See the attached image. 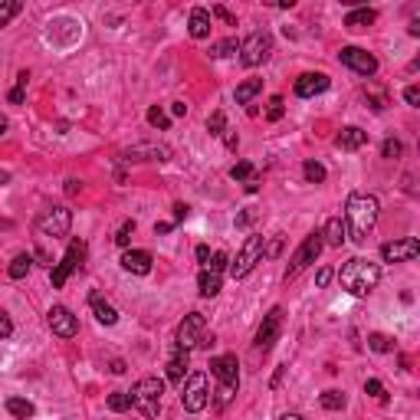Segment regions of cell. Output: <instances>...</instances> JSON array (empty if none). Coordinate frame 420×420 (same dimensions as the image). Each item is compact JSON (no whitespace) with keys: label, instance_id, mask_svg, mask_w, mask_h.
I'll return each instance as SVG.
<instances>
[{"label":"cell","instance_id":"cell-25","mask_svg":"<svg viewBox=\"0 0 420 420\" xmlns=\"http://www.w3.org/2000/svg\"><path fill=\"white\" fill-rule=\"evenodd\" d=\"M89 306H92V312H96V319L102 325H115V322H118V312H115V309L109 306V302H105L99 292H92V296H89Z\"/></svg>","mask_w":420,"mask_h":420},{"label":"cell","instance_id":"cell-13","mask_svg":"<svg viewBox=\"0 0 420 420\" xmlns=\"http://www.w3.org/2000/svg\"><path fill=\"white\" fill-rule=\"evenodd\" d=\"M417 253H420V243L414 237L391 240V243H384L381 247L384 263H411V259H417Z\"/></svg>","mask_w":420,"mask_h":420},{"label":"cell","instance_id":"cell-15","mask_svg":"<svg viewBox=\"0 0 420 420\" xmlns=\"http://www.w3.org/2000/svg\"><path fill=\"white\" fill-rule=\"evenodd\" d=\"M47 322H49V328H53V335H59V338H76V332H79L76 315L69 312L66 306H53V309H49Z\"/></svg>","mask_w":420,"mask_h":420},{"label":"cell","instance_id":"cell-29","mask_svg":"<svg viewBox=\"0 0 420 420\" xmlns=\"http://www.w3.org/2000/svg\"><path fill=\"white\" fill-rule=\"evenodd\" d=\"M7 411L13 414V417L27 420V417H33V414H37V407H33L30 401H23V397H10V401H7Z\"/></svg>","mask_w":420,"mask_h":420},{"label":"cell","instance_id":"cell-44","mask_svg":"<svg viewBox=\"0 0 420 420\" xmlns=\"http://www.w3.org/2000/svg\"><path fill=\"white\" fill-rule=\"evenodd\" d=\"M10 335H13V322H10V315L0 309V342H4V338H10Z\"/></svg>","mask_w":420,"mask_h":420},{"label":"cell","instance_id":"cell-31","mask_svg":"<svg viewBox=\"0 0 420 420\" xmlns=\"http://www.w3.org/2000/svg\"><path fill=\"white\" fill-rule=\"evenodd\" d=\"M319 404H322L325 411H342V407H345V394L342 391H325L322 397H319Z\"/></svg>","mask_w":420,"mask_h":420},{"label":"cell","instance_id":"cell-12","mask_svg":"<svg viewBox=\"0 0 420 420\" xmlns=\"http://www.w3.org/2000/svg\"><path fill=\"white\" fill-rule=\"evenodd\" d=\"M210 374L220 381V388H230L237 391L240 388V364H237V354H220L210 362Z\"/></svg>","mask_w":420,"mask_h":420},{"label":"cell","instance_id":"cell-10","mask_svg":"<svg viewBox=\"0 0 420 420\" xmlns=\"http://www.w3.org/2000/svg\"><path fill=\"white\" fill-rule=\"evenodd\" d=\"M279 332H283V309L273 306L266 315H263V325L257 328V352L266 354L269 348L279 342Z\"/></svg>","mask_w":420,"mask_h":420},{"label":"cell","instance_id":"cell-36","mask_svg":"<svg viewBox=\"0 0 420 420\" xmlns=\"http://www.w3.org/2000/svg\"><path fill=\"white\" fill-rule=\"evenodd\" d=\"M207 132L214 135V138H220V135L227 132V115H223V112H214V115H210V118H207Z\"/></svg>","mask_w":420,"mask_h":420},{"label":"cell","instance_id":"cell-39","mask_svg":"<svg viewBox=\"0 0 420 420\" xmlns=\"http://www.w3.org/2000/svg\"><path fill=\"white\" fill-rule=\"evenodd\" d=\"M401 152H404V144L397 142V138H388V142L381 144V154H384V158H391V161H394V158H401Z\"/></svg>","mask_w":420,"mask_h":420},{"label":"cell","instance_id":"cell-9","mask_svg":"<svg viewBox=\"0 0 420 420\" xmlns=\"http://www.w3.org/2000/svg\"><path fill=\"white\" fill-rule=\"evenodd\" d=\"M82 259H86V243H82V240H69L66 257H63V263L53 269V286H56V289L66 286V279L73 276L79 266H82Z\"/></svg>","mask_w":420,"mask_h":420},{"label":"cell","instance_id":"cell-2","mask_svg":"<svg viewBox=\"0 0 420 420\" xmlns=\"http://www.w3.org/2000/svg\"><path fill=\"white\" fill-rule=\"evenodd\" d=\"M338 283H342V289L348 292V296L362 299L381 283V266L371 263V259H364V257H354L338 269Z\"/></svg>","mask_w":420,"mask_h":420},{"label":"cell","instance_id":"cell-6","mask_svg":"<svg viewBox=\"0 0 420 420\" xmlns=\"http://www.w3.org/2000/svg\"><path fill=\"white\" fill-rule=\"evenodd\" d=\"M69 227H73V210L63 207V204H56V207H47L43 214L37 217V233L39 237H66Z\"/></svg>","mask_w":420,"mask_h":420},{"label":"cell","instance_id":"cell-40","mask_svg":"<svg viewBox=\"0 0 420 420\" xmlns=\"http://www.w3.org/2000/svg\"><path fill=\"white\" fill-rule=\"evenodd\" d=\"M283 112H286V109H283V96H273V99H269L266 118H269V122H279V118H283Z\"/></svg>","mask_w":420,"mask_h":420},{"label":"cell","instance_id":"cell-26","mask_svg":"<svg viewBox=\"0 0 420 420\" xmlns=\"http://www.w3.org/2000/svg\"><path fill=\"white\" fill-rule=\"evenodd\" d=\"M233 53H240V39H220V43H214L210 47V59H223V56H233Z\"/></svg>","mask_w":420,"mask_h":420},{"label":"cell","instance_id":"cell-23","mask_svg":"<svg viewBox=\"0 0 420 420\" xmlns=\"http://www.w3.org/2000/svg\"><path fill=\"white\" fill-rule=\"evenodd\" d=\"M374 20H378V13H374L371 7H358V10H348L345 27H348V30H368Z\"/></svg>","mask_w":420,"mask_h":420},{"label":"cell","instance_id":"cell-33","mask_svg":"<svg viewBox=\"0 0 420 420\" xmlns=\"http://www.w3.org/2000/svg\"><path fill=\"white\" fill-rule=\"evenodd\" d=\"M302 174H306L309 184H322L325 181V168L319 161H306V164H302Z\"/></svg>","mask_w":420,"mask_h":420},{"label":"cell","instance_id":"cell-52","mask_svg":"<svg viewBox=\"0 0 420 420\" xmlns=\"http://www.w3.org/2000/svg\"><path fill=\"white\" fill-rule=\"evenodd\" d=\"M7 132V118H4V115H0V135Z\"/></svg>","mask_w":420,"mask_h":420},{"label":"cell","instance_id":"cell-7","mask_svg":"<svg viewBox=\"0 0 420 420\" xmlns=\"http://www.w3.org/2000/svg\"><path fill=\"white\" fill-rule=\"evenodd\" d=\"M207 401H210V384H207V374H204V371L187 374V381L181 384V404H184V411L201 414L204 407H207Z\"/></svg>","mask_w":420,"mask_h":420},{"label":"cell","instance_id":"cell-14","mask_svg":"<svg viewBox=\"0 0 420 420\" xmlns=\"http://www.w3.org/2000/svg\"><path fill=\"white\" fill-rule=\"evenodd\" d=\"M204 328H207V319H204L201 312H187L184 322L178 325V345H181V348H194V345L201 342Z\"/></svg>","mask_w":420,"mask_h":420},{"label":"cell","instance_id":"cell-34","mask_svg":"<svg viewBox=\"0 0 420 420\" xmlns=\"http://www.w3.org/2000/svg\"><path fill=\"white\" fill-rule=\"evenodd\" d=\"M368 348H371V352H378V354H384V352H391L394 345H391V338H388V335L374 332V335H368Z\"/></svg>","mask_w":420,"mask_h":420},{"label":"cell","instance_id":"cell-21","mask_svg":"<svg viewBox=\"0 0 420 420\" xmlns=\"http://www.w3.org/2000/svg\"><path fill=\"white\" fill-rule=\"evenodd\" d=\"M187 33L194 39H207L210 37V13L204 7H194L191 10V20H187Z\"/></svg>","mask_w":420,"mask_h":420},{"label":"cell","instance_id":"cell-53","mask_svg":"<svg viewBox=\"0 0 420 420\" xmlns=\"http://www.w3.org/2000/svg\"><path fill=\"white\" fill-rule=\"evenodd\" d=\"M283 420H302L299 414H283Z\"/></svg>","mask_w":420,"mask_h":420},{"label":"cell","instance_id":"cell-45","mask_svg":"<svg viewBox=\"0 0 420 420\" xmlns=\"http://www.w3.org/2000/svg\"><path fill=\"white\" fill-rule=\"evenodd\" d=\"M214 17H220L223 23H230V27H237V17H233L227 7H214Z\"/></svg>","mask_w":420,"mask_h":420},{"label":"cell","instance_id":"cell-5","mask_svg":"<svg viewBox=\"0 0 420 420\" xmlns=\"http://www.w3.org/2000/svg\"><path fill=\"white\" fill-rule=\"evenodd\" d=\"M263 249H266V237H259V233L247 237V243L240 247L237 259L230 263V276H233V279L249 276V273L257 269V263H263Z\"/></svg>","mask_w":420,"mask_h":420},{"label":"cell","instance_id":"cell-28","mask_svg":"<svg viewBox=\"0 0 420 420\" xmlns=\"http://www.w3.org/2000/svg\"><path fill=\"white\" fill-rule=\"evenodd\" d=\"M30 269H33V257H30V253H20V257L10 263L7 273H10V279H23Z\"/></svg>","mask_w":420,"mask_h":420},{"label":"cell","instance_id":"cell-16","mask_svg":"<svg viewBox=\"0 0 420 420\" xmlns=\"http://www.w3.org/2000/svg\"><path fill=\"white\" fill-rule=\"evenodd\" d=\"M152 253L148 249H125L122 253V269L132 273V276H148L152 273Z\"/></svg>","mask_w":420,"mask_h":420},{"label":"cell","instance_id":"cell-42","mask_svg":"<svg viewBox=\"0 0 420 420\" xmlns=\"http://www.w3.org/2000/svg\"><path fill=\"white\" fill-rule=\"evenodd\" d=\"M227 263H230V257L227 253H223V249H220V253H214V257H210V263L204 269H214V273H223V269H227Z\"/></svg>","mask_w":420,"mask_h":420},{"label":"cell","instance_id":"cell-30","mask_svg":"<svg viewBox=\"0 0 420 420\" xmlns=\"http://www.w3.org/2000/svg\"><path fill=\"white\" fill-rule=\"evenodd\" d=\"M128 407H132V397H128V391H112V394H109V411L122 414V411H128Z\"/></svg>","mask_w":420,"mask_h":420},{"label":"cell","instance_id":"cell-46","mask_svg":"<svg viewBox=\"0 0 420 420\" xmlns=\"http://www.w3.org/2000/svg\"><path fill=\"white\" fill-rule=\"evenodd\" d=\"M315 283H319V289H325L328 283H332V269L322 266V269H319V276H315Z\"/></svg>","mask_w":420,"mask_h":420},{"label":"cell","instance_id":"cell-18","mask_svg":"<svg viewBox=\"0 0 420 420\" xmlns=\"http://www.w3.org/2000/svg\"><path fill=\"white\" fill-rule=\"evenodd\" d=\"M335 144H338L342 152H358V148L368 144V132H362L358 125H348V128H342V132L335 135Z\"/></svg>","mask_w":420,"mask_h":420},{"label":"cell","instance_id":"cell-19","mask_svg":"<svg viewBox=\"0 0 420 420\" xmlns=\"http://www.w3.org/2000/svg\"><path fill=\"white\" fill-rule=\"evenodd\" d=\"M142 154H148L144 161H152V158L168 161V158H171V148H164V144H138V148H128L125 158H128V161H142Z\"/></svg>","mask_w":420,"mask_h":420},{"label":"cell","instance_id":"cell-11","mask_svg":"<svg viewBox=\"0 0 420 420\" xmlns=\"http://www.w3.org/2000/svg\"><path fill=\"white\" fill-rule=\"evenodd\" d=\"M338 59H342V66H348L352 73H358V76H374V73H378V59L362 47H345L342 53H338Z\"/></svg>","mask_w":420,"mask_h":420},{"label":"cell","instance_id":"cell-27","mask_svg":"<svg viewBox=\"0 0 420 420\" xmlns=\"http://www.w3.org/2000/svg\"><path fill=\"white\" fill-rule=\"evenodd\" d=\"M259 89H263V79H247L243 86H237V105H247L253 96H259Z\"/></svg>","mask_w":420,"mask_h":420},{"label":"cell","instance_id":"cell-22","mask_svg":"<svg viewBox=\"0 0 420 420\" xmlns=\"http://www.w3.org/2000/svg\"><path fill=\"white\" fill-rule=\"evenodd\" d=\"M223 286V273H214V269H201V276H197V292L204 299H214Z\"/></svg>","mask_w":420,"mask_h":420},{"label":"cell","instance_id":"cell-1","mask_svg":"<svg viewBox=\"0 0 420 420\" xmlns=\"http://www.w3.org/2000/svg\"><path fill=\"white\" fill-rule=\"evenodd\" d=\"M378 214H381V204L371 194H352L348 204H345V233L354 240V243H364L371 237L374 223H378Z\"/></svg>","mask_w":420,"mask_h":420},{"label":"cell","instance_id":"cell-38","mask_svg":"<svg viewBox=\"0 0 420 420\" xmlns=\"http://www.w3.org/2000/svg\"><path fill=\"white\" fill-rule=\"evenodd\" d=\"M132 233H135V220H125L122 227H118V233H115V243H118V247H128Z\"/></svg>","mask_w":420,"mask_h":420},{"label":"cell","instance_id":"cell-41","mask_svg":"<svg viewBox=\"0 0 420 420\" xmlns=\"http://www.w3.org/2000/svg\"><path fill=\"white\" fill-rule=\"evenodd\" d=\"M27 73H20V76H17V89H13V92H10V102H13V105H20V102H23V92H27Z\"/></svg>","mask_w":420,"mask_h":420},{"label":"cell","instance_id":"cell-32","mask_svg":"<svg viewBox=\"0 0 420 420\" xmlns=\"http://www.w3.org/2000/svg\"><path fill=\"white\" fill-rule=\"evenodd\" d=\"M20 10H23V7H20V0H0V27H7Z\"/></svg>","mask_w":420,"mask_h":420},{"label":"cell","instance_id":"cell-49","mask_svg":"<svg viewBox=\"0 0 420 420\" xmlns=\"http://www.w3.org/2000/svg\"><path fill=\"white\" fill-rule=\"evenodd\" d=\"M197 263H201V266L210 263V247H197Z\"/></svg>","mask_w":420,"mask_h":420},{"label":"cell","instance_id":"cell-20","mask_svg":"<svg viewBox=\"0 0 420 420\" xmlns=\"http://www.w3.org/2000/svg\"><path fill=\"white\" fill-rule=\"evenodd\" d=\"M184 378H187V348H174L171 362H168V381L174 384H184Z\"/></svg>","mask_w":420,"mask_h":420},{"label":"cell","instance_id":"cell-17","mask_svg":"<svg viewBox=\"0 0 420 420\" xmlns=\"http://www.w3.org/2000/svg\"><path fill=\"white\" fill-rule=\"evenodd\" d=\"M325 89H328V76H325V73H306V76L296 79V96L299 99L322 96Z\"/></svg>","mask_w":420,"mask_h":420},{"label":"cell","instance_id":"cell-3","mask_svg":"<svg viewBox=\"0 0 420 420\" xmlns=\"http://www.w3.org/2000/svg\"><path fill=\"white\" fill-rule=\"evenodd\" d=\"M161 394H164V381L161 378H142V381L132 388V407L142 417H148V420H154L158 414H161Z\"/></svg>","mask_w":420,"mask_h":420},{"label":"cell","instance_id":"cell-50","mask_svg":"<svg viewBox=\"0 0 420 420\" xmlns=\"http://www.w3.org/2000/svg\"><path fill=\"white\" fill-rule=\"evenodd\" d=\"M171 115H178V118H181V115H187V105H184V102H174V105H171Z\"/></svg>","mask_w":420,"mask_h":420},{"label":"cell","instance_id":"cell-8","mask_svg":"<svg viewBox=\"0 0 420 420\" xmlns=\"http://www.w3.org/2000/svg\"><path fill=\"white\" fill-rule=\"evenodd\" d=\"M269 53H273V37L269 33H253L240 43V59H243V66H259V63H266Z\"/></svg>","mask_w":420,"mask_h":420},{"label":"cell","instance_id":"cell-37","mask_svg":"<svg viewBox=\"0 0 420 420\" xmlns=\"http://www.w3.org/2000/svg\"><path fill=\"white\" fill-rule=\"evenodd\" d=\"M230 178H233V181H249V178H253V164H249V161H237L233 168H230Z\"/></svg>","mask_w":420,"mask_h":420},{"label":"cell","instance_id":"cell-4","mask_svg":"<svg viewBox=\"0 0 420 420\" xmlns=\"http://www.w3.org/2000/svg\"><path fill=\"white\" fill-rule=\"evenodd\" d=\"M325 249V240H322V230H312L306 240H302V247L292 253V259H289V266H286V283H292V279L302 273V269H309L319 259V253Z\"/></svg>","mask_w":420,"mask_h":420},{"label":"cell","instance_id":"cell-35","mask_svg":"<svg viewBox=\"0 0 420 420\" xmlns=\"http://www.w3.org/2000/svg\"><path fill=\"white\" fill-rule=\"evenodd\" d=\"M148 125H154V128H171V118H168V112H161V109H158V105H152V109H148Z\"/></svg>","mask_w":420,"mask_h":420},{"label":"cell","instance_id":"cell-47","mask_svg":"<svg viewBox=\"0 0 420 420\" xmlns=\"http://www.w3.org/2000/svg\"><path fill=\"white\" fill-rule=\"evenodd\" d=\"M404 99H407V105H420V89L407 86V89H404Z\"/></svg>","mask_w":420,"mask_h":420},{"label":"cell","instance_id":"cell-43","mask_svg":"<svg viewBox=\"0 0 420 420\" xmlns=\"http://www.w3.org/2000/svg\"><path fill=\"white\" fill-rule=\"evenodd\" d=\"M364 394H371V397H378V401H384V397H388V391H384V384L381 381H364Z\"/></svg>","mask_w":420,"mask_h":420},{"label":"cell","instance_id":"cell-48","mask_svg":"<svg viewBox=\"0 0 420 420\" xmlns=\"http://www.w3.org/2000/svg\"><path fill=\"white\" fill-rule=\"evenodd\" d=\"M187 214H191V207H187V204H178V207H174V223L187 220Z\"/></svg>","mask_w":420,"mask_h":420},{"label":"cell","instance_id":"cell-24","mask_svg":"<svg viewBox=\"0 0 420 420\" xmlns=\"http://www.w3.org/2000/svg\"><path fill=\"white\" fill-rule=\"evenodd\" d=\"M322 240H325V247H342L345 240H348V233H345V223L342 217H332L328 223H325L322 230Z\"/></svg>","mask_w":420,"mask_h":420},{"label":"cell","instance_id":"cell-51","mask_svg":"<svg viewBox=\"0 0 420 420\" xmlns=\"http://www.w3.org/2000/svg\"><path fill=\"white\" fill-rule=\"evenodd\" d=\"M125 371V362H112V374H122Z\"/></svg>","mask_w":420,"mask_h":420}]
</instances>
